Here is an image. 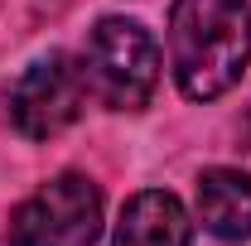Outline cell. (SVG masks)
Masks as SVG:
<instances>
[{"label":"cell","mask_w":251,"mask_h":246,"mask_svg":"<svg viewBox=\"0 0 251 246\" xmlns=\"http://www.w3.org/2000/svg\"><path fill=\"white\" fill-rule=\"evenodd\" d=\"M188 242H193V222H188L184 203L164 188H145L121 208L111 246H188Z\"/></svg>","instance_id":"cell-5"},{"label":"cell","mask_w":251,"mask_h":246,"mask_svg":"<svg viewBox=\"0 0 251 246\" xmlns=\"http://www.w3.org/2000/svg\"><path fill=\"white\" fill-rule=\"evenodd\" d=\"M82 77L87 97H97L106 111H140L150 106L159 87V49L145 25L106 15L87 34V53H82Z\"/></svg>","instance_id":"cell-2"},{"label":"cell","mask_w":251,"mask_h":246,"mask_svg":"<svg viewBox=\"0 0 251 246\" xmlns=\"http://www.w3.org/2000/svg\"><path fill=\"white\" fill-rule=\"evenodd\" d=\"M198 217L222 242H251V174L208 169L198 179Z\"/></svg>","instance_id":"cell-6"},{"label":"cell","mask_w":251,"mask_h":246,"mask_svg":"<svg viewBox=\"0 0 251 246\" xmlns=\"http://www.w3.org/2000/svg\"><path fill=\"white\" fill-rule=\"evenodd\" d=\"M251 63L247 0H174L169 10V68L188 101H213L242 82Z\"/></svg>","instance_id":"cell-1"},{"label":"cell","mask_w":251,"mask_h":246,"mask_svg":"<svg viewBox=\"0 0 251 246\" xmlns=\"http://www.w3.org/2000/svg\"><path fill=\"white\" fill-rule=\"evenodd\" d=\"M101 237V188L87 174H58L10 217V246H92Z\"/></svg>","instance_id":"cell-3"},{"label":"cell","mask_w":251,"mask_h":246,"mask_svg":"<svg viewBox=\"0 0 251 246\" xmlns=\"http://www.w3.org/2000/svg\"><path fill=\"white\" fill-rule=\"evenodd\" d=\"M82 101H87V77L82 68L68 58V53H44L34 58L5 92V111L10 125L29 140H49L82 116Z\"/></svg>","instance_id":"cell-4"}]
</instances>
